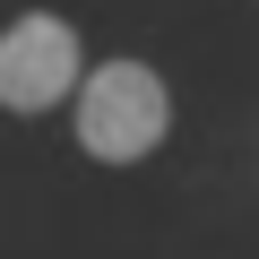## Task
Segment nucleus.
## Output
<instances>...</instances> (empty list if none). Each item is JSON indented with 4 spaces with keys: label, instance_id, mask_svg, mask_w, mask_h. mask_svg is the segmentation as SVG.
Instances as JSON below:
<instances>
[{
    "label": "nucleus",
    "instance_id": "obj_1",
    "mask_svg": "<svg viewBox=\"0 0 259 259\" xmlns=\"http://www.w3.org/2000/svg\"><path fill=\"white\" fill-rule=\"evenodd\" d=\"M69 121H78V156L87 164H147L164 147V130H173V87L139 52H112V61H95L78 78Z\"/></svg>",
    "mask_w": 259,
    "mask_h": 259
},
{
    "label": "nucleus",
    "instance_id": "obj_2",
    "mask_svg": "<svg viewBox=\"0 0 259 259\" xmlns=\"http://www.w3.org/2000/svg\"><path fill=\"white\" fill-rule=\"evenodd\" d=\"M78 78H87V44L61 9H26V18L0 26V112L35 121V112L69 104Z\"/></svg>",
    "mask_w": 259,
    "mask_h": 259
}]
</instances>
